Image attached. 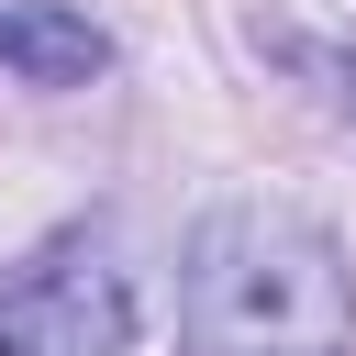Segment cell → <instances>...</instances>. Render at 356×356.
Wrapping results in <instances>:
<instances>
[{"label": "cell", "instance_id": "3957f363", "mask_svg": "<svg viewBox=\"0 0 356 356\" xmlns=\"http://www.w3.org/2000/svg\"><path fill=\"white\" fill-rule=\"evenodd\" d=\"M0 67L22 89H89L111 67V33L78 0H22V11H0Z\"/></svg>", "mask_w": 356, "mask_h": 356}, {"label": "cell", "instance_id": "7a4b0ae2", "mask_svg": "<svg viewBox=\"0 0 356 356\" xmlns=\"http://www.w3.org/2000/svg\"><path fill=\"white\" fill-rule=\"evenodd\" d=\"M134 323H145V289L100 222L44 234L0 278V356H122Z\"/></svg>", "mask_w": 356, "mask_h": 356}, {"label": "cell", "instance_id": "6da1fadb", "mask_svg": "<svg viewBox=\"0 0 356 356\" xmlns=\"http://www.w3.org/2000/svg\"><path fill=\"white\" fill-rule=\"evenodd\" d=\"M178 323H189V356H345L356 345L345 245L289 200H222L189 234Z\"/></svg>", "mask_w": 356, "mask_h": 356}]
</instances>
